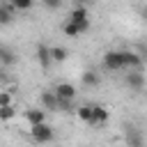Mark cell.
Segmentation results:
<instances>
[{
  "mask_svg": "<svg viewBox=\"0 0 147 147\" xmlns=\"http://www.w3.org/2000/svg\"><path fill=\"white\" fill-rule=\"evenodd\" d=\"M44 5H46V7H48V9H57V7H60V5H62V2H60V0H46V2H44Z\"/></svg>",
  "mask_w": 147,
  "mask_h": 147,
  "instance_id": "cell-20",
  "label": "cell"
},
{
  "mask_svg": "<svg viewBox=\"0 0 147 147\" xmlns=\"http://www.w3.org/2000/svg\"><path fill=\"white\" fill-rule=\"evenodd\" d=\"M9 5L14 7V11H25V9L32 7V0H11Z\"/></svg>",
  "mask_w": 147,
  "mask_h": 147,
  "instance_id": "cell-16",
  "label": "cell"
},
{
  "mask_svg": "<svg viewBox=\"0 0 147 147\" xmlns=\"http://www.w3.org/2000/svg\"><path fill=\"white\" fill-rule=\"evenodd\" d=\"M41 106L46 108V110H60V101L55 99V94L51 92V90H46V92H41Z\"/></svg>",
  "mask_w": 147,
  "mask_h": 147,
  "instance_id": "cell-10",
  "label": "cell"
},
{
  "mask_svg": "<svg viewBox=\"0 0 147 147\" xmlns=\"http://www.w3.org/2000/svg\"><path fill=\"white\" fill-rule=\"evenodd\" d=\"M90 28H92V25H76V23H69V21H64V25H62V32H64L67 37H80V34H85Z\"/></svg>",
  "mask_w": 147,
  "mask_h": 147,
  "instance_id": "cell-8",
  "label": "cell"
},
{
  "mask_svg": "<svg viewBox=\"0 0 147 147\" xmlns=\"http://www.w3.org/2000/svg\"><path fill=\"white\" fill-rule=\"evenodd\" d=\"M14 117H16V108H14V103L0 108V122H9V119H14Z\"/></svg>",
  "mask_w": 147,
  "mask_h": 147,
  "instance_id": "cell-15",
  "label": "cell"
},
{
  "mask_svg": "<svg viewBox=\"0 0 147 147\" xmlns=\"http://www.w3.org/2000/svg\"><path fill=\"white\" fill-rule=\"evenodd\" d=\"M67 21H69V23H76V25H92V21H90V11H87L85 5L74 7V9L69 11V18H67Z\"/></svg>",
  "mask_w": 147,
  "mask_h": 147,
  "instance_id": "cell-5",
  "label": "cell"
},
{
  "mask_svg": "<svg viewBox=\"0 0 147 147\" xmlns=\"http://www.w3.org/2000/svg\"><path fill=\"white\" fill-rule=\"evenodd\" d=\"M103 69L122 71L124 69V51H108L103 55Z\"/></svg>",
  "mask_w": 147,
  "mask_h": 147,
  "instance_id": "cell-4",
  "label": "cell"
},
{
  "mask_svg": "<svg viewBox=\"0 0 147 147\" xmlns=\"http://www.w3.org/2000/svg\"><path fill=\"white\" fill-rule=\"evenodd\" d=\"M76 115H78V119H80V122H85V124H87V122H90V103L78 106V108H76Z\"/></svg>",
  "mask_w": 147,
  "mask_h": 147,
  "instance_id": "cell-17",
  "label": "cell"
},
{
  "mask_svg": "<svg viewBox=\"0 0 147 147\" xmlns=\"http://www.w3.org/2000/svg\"><path fill=\"white\" fill-rule=\"evenodd\" d=\"M14 62H16V55H14L9 48H5V46H2V48H0V64H7V67H11Z\"/></svg>",
  "mask_w": 147,
  "mask_h": 147,
  "instance_id": "cell-14",
  "label": "cell"
},
{
  "mask_svg": "<svg viewBox=\"0 0 147 147\" xmlns=\"http://www.w3.org/2000/svg\"><path fill=\"white\" fill-rule=\"evenodd\" d=\"M34 57H37V62L41 64V69H48V67H51V53H48V46H46V44H37Z\"/></svg>",
  "mask_w": 147,
  "mask_h": 147,
  "instance_id": "cell-7",
  "label": "cell"
},
{
  "mask_svg": "<svg viewBox=\"0 0 147 147\" xmlns=\"http://www.w3.org/2000/svg\"><path fill=\"white\" fill-rule=\"evenodd\" d=\"M108 117H110V113H108V108L106 106H101V103H90V126H103L106 122H108Z\"/></svg>",
  "mask_w": 147,
  "mask_h": 147,
  "instance_id": "cell-2",
  "label": "cell"
},
{
  "mask_svg": "<svg viewBox=\"0 0 147 147\" xmlns=\"http://www.w3.org/2000/svg\"><path fill=\"white\" fill-rule=\"evenodd\" d=\"M51 92L55 94V99H57L60 103H71V101L76 99V87H74L71 83H57Z\"/></svg>",
  "mask_w": 147,
  "mask_h": 147,
  "instance_id": "cell-3",
  "label": "cell"
},
{
  "mask_svg": "<svg viewBox=\"0 0 147 147\" xmlns=\"http://www.w3.org/2000/svg\"><path fill=\"white\" fill-rule=\"evenodd\" d=\"M48 53H51V62H64L69 57V51L64 46H48Z\"/></svg>",
  "mask_w": 147,
  "mask_h": 147,
  "instance_id": "cell-12",
  "label": "cell"
},
{
  "mask_svg": "<svg viewBox=\"0 0 147 147\" xmlns=\"http://www.w3.org/2000/svg\"><path fill=\"white\" fill-rule=\"evenodd\" d=\"M14 18H16L14 7H11L9 2H0V23H2V25H9Z\"/></svg>",
  "mask_w": 147,
  "mask_h": 147,
  "instance_id": "cell-11",
  "label": "cell"
},
{
  "mask_svg": "<svg viewBox=\"0 0 147 147\" xmlns=\"http://www.w3.org/2000/svg\"><path fill=\"white\" fill-rule=\"evenodd\" d=\"M83 83H85V85H96V83H99V76H96L94 71H85V74H83Z\"/></svg>",
  "mask_w": 147,
  "mask_h": 147,
  "instance_id": "cell-18",
  "label": "cell"
},
{
  "mask_svg": "<svg viewBox=\"0 0 147 147\" xmlns=\"http://www.w3.org/2000/svg\"><path fill=\"white\" fill-rule=\"evenodd\" d=\"M2 106H11V92H0V108Z\"/></svg>",
  "mask_w": 147,
  "mask_h": 147,
  "instance_id": "cell-19",
  "label": "cell"
},
{
  "mask_svg": "<svg viewBox=\"0 0 147 147\" xmlns=\"http://www.w3.org/2000/svg\"><path fill=\"white\" fill-rule=\"evenodd\" d=\"M25 119H28L30 126H37V124H44L46 122V113L39 110V108H30V110H25Z\"/></svg>",
  "mask_w": 147,
  "mask_h": 147,
  "instance_id": "cell-9",
  "label": "cell"
},
{
  "mask_svg": "<svg viewBox=\"0 0 147 147\" xmlns=\"http://www.w3.org/2000/svg\"><path fill=\"white\" fill-rule=\"evenodd\" d=\"M126 142H129V147H142V133L138 129H129L126 131Z\"/></svg>",
  "mask_w": 147,
  "mask_h": 147,
  "instance_id": "cell-13",
  "label": "cell"
},
{
  "mask_svg": "<svg viewBox=\"0 0 147 147\" xmlns=\"http://www.w3.org/2000/svg\"><path fill=\"white\" fill-rule=\"evenodd\" d=\"M124 83L129 85V90L142 92V87H145V76H142L140 71H129V74L124 76Z\"/></svg>",
  "mask_w": 147,
  "mask_h": 147,
  "instance_id": "cell-6",
  "label": "cell"
},
{
  "mask_svg": "<svg viewBox=\"0 0 147 147\" xmlns=\"http://www.w3.org/2000/svg\"><path fill=\"white\" fill-rule=\"evenodd\" d=\"M30 138H32L37 145H46V142H53L55 131H53V126H51L48 122H44V124L30 126Z\"/></svg>",
  "mask_w": 147,
  "mask_h": 147,
  "instance_id": "cell-1",
  "label": "cell"
}]
</instances>
